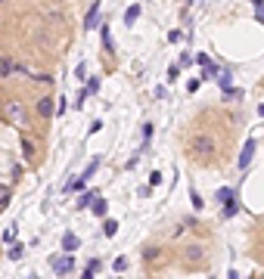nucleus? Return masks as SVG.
<instances>
[{"instance_id":"obj_16","label":"nucleus","mask_w":264,"mask_h":279,"mask_svg":"<svg viewBox=\"0 0 264 279\" xmlns=\"http://www.w3.org/2000/svg\"><path fill=\"white\" fill-rule=\"evenodd\" d=\"M137 19H140V4H131V7L125 10V25H128V28L137 25Z\"/></svg>"},{"instance_id":"obj_35","label":"nucleus","mask_w":264,"mask_h":279,"mask_svg":"<svg viewBox=\"0 0 264 279\" xmlns=\"http://www.w3.org/2000/svg\"><path fill=\"white\" fill-rule=\"evenodd\" d=\"M255 16H258V22H264V4H258V7H255Z\"/></svg>"},{"instance_id":"obj_40","label":"nucleus","mask_w":264,"mask_h":279,"mask_svg":"<svg viewBox=\"0 0 264 279\" xmlns=\"http://www.w3.org/2000/svg\"><path fill=\"white\" fill-rule=\"evenodd\" d=\"M28 279H38V276H28Z\"/></svg>"},{"instance_id":"obj_38","label":"nucleus","mask_w":264,"mask_h":279,"mask_svg":"<svg viewBox=\"0 0 264 279\" xmlns=\"http://www.w3.org/2000/svg\"><path fill=\"white\" fill-rule=\"evenodd\" d=\"M258 115H261V118H264V103H261V106H258Z\"/></svg>"},{"instance_id":"obj_21","label":"nucleus","mask_w":264,"mask_h":279,"mask_svg":"<svg viewBox=\"0 0 264 279\" xmlns=\"http://www.w3.org/2000/svg\"><path fill=\"white\" fill-rule=\"evenodd\" d=\"M115 233H118V220H106V223H103V236L112 239Z\"/></svg>"},{"instance_id":"obj_9","label":"nucleus","mask_w":264,"mask_h":279,"mask_svg":"<svg viewBox=\"0 0 264 279\" xmlns=\"http://www.w3.org/2000/svg\"><path fill=\"white\" fill-rule=\"evenodd\" d=\"M97 22H100V0H97V4H91V10H87V16H84V31H94Z\"/></svg>"},{"instance_id":"obj_5","label":"nucleus","mask_w":264,"mask_h":279,"mask_svg":"<svg viewBox=\"0 0 264 279\" xmlns=\"http://www.w3.org/2000/svg\"><path fill=\"white\" fill-rule=\"evenodd\" d=\"M53 112H56V103H53V97H50V93H47V97H41L38 103H34V115H38V118H53Z\"/></svg>"},{"instance_id":"obj_1","label":"nucleus","mask_w":264,"mask_h":279,"mask_svg":"<svg viewBox=\"0 0 264 279\" xmlns=\"http://www.w3.org/2000/svg\"><path fill=\"white\" fill-rule=\"evenodd\" d=\"M187 152H190V158H196L199 164H215L218 152H221L218 137L215 134H193L190 143H187Z\"/></svg>"},{"instance_id":"obj_39","label":"nucleus","mask_w":264,"mask_h":279,"mask_svg":"<svg viewBox=\"0 0 264 279\" xmlns=\"http://www.w3.org/2000/svg\"><path fill=\"white\" fill-rule=\"evenodd\" d=\"M252 4H255V7H258V4H264V0H252Z\"/></svg>"},{"instance_id":"obj_19","label":"nucleus","mask_w":264,"mask_h":279,"mask_svg":"<svg viewBox=\"0 0 264 279\" xmlns=\"http://www.w3.org/2000/svg\"><path fill=\"white\" fill-rule=\"evenodd\" d=\"M84 186H87V183H84L81 177H72V180H68V183H65V190H62V193H68V196H72V193H81V190H84Z\"/></svg>"},{"instance_id":"obj_10","label":"nucleus","mask_w":264,"mask_h":279,"mask_svg":"<svg viewBox=\"0 0 264 279\" xmlns=\"http://www.w3.org/2000/svg\"><path fill=\"white\" fill-rule=\"evenodd\" d=\"M78 248H81V239H78L75 233H65V236H62V251H65V254H75Z\"/></svg>"},{"instance_id":"obj_23","label":"nucleus","mask_w":264,"mask_h":279,"mask_svg":"<svg viewBox=\"0 0 264 279\" xmlns=\"http://www.w3.org/2000/svg\"><path fill=\"white\" fill-rule=\"evenodd\" d=\"M94 199H97V193H94V190H91V193H84V196L78 199V208H81V211H84V208H91V202H94Z\"/></svg>"},{"instance_id":"obj_20","label":"nucleus","mask_w":264,"mask_h":279,"mask_svg":"<svg viewBox=\"0 0 264 279\" xmlns=\"http://www.w3.org/2000/svg\"><path fill=\"white\" fill-rule=\"evenodd\" d=\"M22 254H25V245H19V242H13L10 251H7V257H10V260H22Z\"/></svg>"},{"instance_id":"obj_15","label":"nucleus","mask_w":264,"mask_h":279,"mask_svg":"<svg viewBox=\"0 0 264 279\" xmlns=\"http://www.w3.org/2000/svg\"><path fill=\"white\" fill-rule=\"evenodd\" d=\"M91 208H94V214H97V217H106V214H109V202H106L103 196H97V199L91 202Z\"/></svg>"},{"instance_id":"obj_42","label":"nucleus","mask_w":264,"mask_h":279,"mask_svg":"<svg viewBox=\"0 0 264 279\" xmlns=\"http://www.w3.org/2000/svg\"><path fill=\"white\" fill-rule=\"evenodd\" d=\"M68 279H72V276H68Z\"/></svg>"},{"instance_id":"obj_34","label":"nucleus","mask_w":264,"mask_h":279,"mask_svg":"<svg viewBox=\"0 0 264 279\" xmlns=\"http://www.w3.org/2000/svg\"><path fill=\"white\" fill-rule=\"evenodd\" d=\"M149 137H152V124H149V121H146V124H143V140H146V143H149Z\"/></svg>"},{"instance_id":"obj_22","label":"nucleus","mask_w":264,"mask_h":279,"mask_svg":"<svg viewBox=\"0 0 264 279\" xmlns=\"http://www.w3.org/2000/svg\"><path fill=\"white\" fill-rule=\"evenodd\" d=\"M112 270H115V273H125V270H128V257H125V254H118V257L112 260Z\"/></svg>"},{"instance_id":"obj_37","label":"nucleus","mask_w":264,"mask_h":279,"mask_svg":"<svg viewBox=\"0 0 264 279\" xmlns=\"http://www.w3.org/2000/svg\"><path fill=\"white\" fill-rule=\"evenodd\" d=\"M227 279H239V273H236V270H230V273H227Z\"/></svg>"},{"instance_id":"obj_8","label":"nucleus","mask_w":264,"mask_h":279,"mask_svg":"<svg viewBox=\"0 0 264 279\" xmlns=\"http://www.w3.org/2000/svg\"><path fill=\"white\" fill-rule=\"evenodd\" d=\"M196 62L202 65V74H205V78H215V74H218V65L211 62L208 53H196Z\"/></svg>"},{"instance_id":"obj_13","label":"nucleus","mask_w":264,"mask_h":279,"mask_svg":"<svg viewBox=\"0 0 264 279\" xmlns=\"http://www.w3.org/2000/svg\"><path fill=\"white\" fill-rule=\"evenodd\" d=\"M100 41H103V50H106V53H115V41H112L109 25H103V28H100Z\"/></svg>"},{"instance_id":"obj_4","label":"nucleus","mask_w":264,"mask_h":279,"mask_svg":"<svg viewBox=\"0 0 264 279\" xmlns=\"http://www.w3.org/2000/svg\"><path fill=\"white\" fill-rule=\"evenodd\" d=\"M4 115H7L13 124H28V109H25V103H19V100H10V103L4 106Z\"/></svg>"},{"instance_id":"obj_41","label":"nucleus","mask_w":264,"mask_h":279,"mask_svg":"<svg viewBox=\"0 0 264 279\" xmlns=\"http://www.w3.org/2000/svg\"><path fill=\"white\" fill-rule=\"evenodd\" d=\"M0 4H4V0H0Z\"/></svg>"},{"instance_id":"obj_43","label":"nucleus","mask_w":264,"mask_h":279,"mask_svg":"<svg viewBox=\"0 0 264 279\" xmlns=\"http://www.w3.org/2000/svg\"><path fill=\"white\" fill-rule=\"evenodd\" d=\"M261 223H264V220H261Z\"/></svg>"},{"instance_id":"obj_18","label":"nucleus","mask_w":264,"mask_h":279,"mask_svg":"<svg viewBox=\"0 0 264 279\" xmlns=\"http://www.w3.org/2000/svg\"><path fill=\"white\" fill-rule=\"evenodd\" d=\"M215 199H218V205H224V202H230V199H236V190H230V186H221V190L215 193Z\"/></svg>"},{"instance_id":"obj_36","label":"nucleus","mask_w":264,"mask_h":279,"mask_svg":"<svg viewBox=\"0 0 264 279\" xmlns=\"http://www.w3.org/2000/svg\"><path fill=\"white\" fill-rule=\"evenodd\" d=\"M81 279H97V273H94V270H87V267H84V273H81Z\"/></svg>"},{"instance_id":"obj_32","label":"nucleus","mask_w":264,"mask_h":279,"mask_svg":"<svg viewBox=\"0 0 264 279\" xmlns=\"http://www.w3.org/2000/svg\"><path fill=\"white\" fill-rule=\"evenodd\" d=\"M187 65H193V56L190 53H181V68H187Z\"/></svg>"},{"instance_id":"obj_7","label":"nucleus","mask_w":264,"mask_h":279,"mask_svg":"<svg viewBox=\"0 0 264 279\" xmlns=\"http://www.w3.org/2000/svg\"><path fill=\"white\" fill-rule=\"evenodd\" d=\"M140 254H143V260H146V264H152V267H158V260L165 257V251L158 248V245H143V251H140Z\"/></svg>"},{"instance_id":"obj_2","label":"nucleus","mask_w":264,"mask_h":279,"mask_svg":"<svg viewBox=\"0 0 264 279\" xmlns=\"http://www.w3.org/2000/svg\"><path fill=\"white\" fill-rule=\"evenodd\" d=\"M181 260L187 267H202L205 264V245H199V242H187V245L181 248Z\"/></svg>"},{"instance_id":"obj_27","label":"nucleus","mask_w":264,"mask_h":279,"mask_svg":"<svg viewBox=\"0 0 264 279\" xmlns=\"http://www.w3.org/2000/svg\"><path fill=\"white\" fill-rule=\"evenodd\" d=\"M190 202H193V208H196V211H202V205H205V202H202V196H199L196 190H190Z\"/></svg>"},{"instance_id":"obj_28","label":"nucleus","mask_w":264,"mask_h":279,"mask_svg":"<svg viewBox=\"0 0 264 279\" xmlns=\"http://www.w3.org/2000/svg\"><path fill=\"white\" fill-rule=\"evenodd\" d=\"M181 78V65H168V81H178Z\"/></svg>"},{"instance_id":"obj_29","label":"nucleus","mask_w":264,"mask_h":279,"mask_svg":"<svg viewBox=\"0 0 264 279\" xmlns=\"http://www.w3.org/2000/svg\"><path fill=\"white\" fill-rule=\"evenodd\" d=\"M181 37H184V31H178V28L168 31V41H171V44H181Z\"/></svg>"},{"instance_id":"obj_24","label":"nucleus","mask_w":264,"mask_h":279,"mask_svg":"<svg viewBox=\"0 0 264 279\" xmlns=\"http://www.w3.org/2000/svg\"><path fill=\"white\" fill-rule=\"evenodd\" d=\"M97 90H100V78H87V84H84V93H87V97H94Z\"/></svg>"},{"instance_id":"obj_31","label":"nucleus","mask_w":264,"mask_h":279,"mask_svg":"<svg viewBox=\"0 0 264 279\" xmlns=\"http://www.w3.org/2000/svg\"><path fill=\"white\" fill-rule=\"evenodd\" d=\"M187 90H190V93H196V90H202V81H199V78H193V81L187 84Z\"/></svg>"},{"instance_id":"obj_11","label":"nucleus","mask_w":264,"mask_h":279,"mask_svg":"<svg viewBox=\"0 0 264 279\" xmlns=\"http://www.w3.org/2000/svg\"><path fill=\"white\" fill-rule=\"evenodd\" d=\"M19 146H22L25 161H34V155H38V146H34V140H31V137H22V140H19Z\"/></svg>"},{"instance_id":"obj_3","label":"nucleus","mask_w":264,"mask_h":279,"mask_svg":"<svg viewBox=\"0 0 264 279\" xmlns=\"http://www.w3.org/2000/svg\"><path fill=\"white\" fill-rule=\"evenodd\" d=\"M50 264H53V273H56L59 279H68V276L75 273V264H78V260H75V254H59V257H53Z\"/></svg>"},{"instance_id":"obj_6","label":"nucleus","mask_w":264,"mask_h":279,"mask_svg":"<svg viewBox=\"0 0 264 279\" xmlns=\"http://www.w3.org/2000/svg\"><path fill=\"white\" fill-rule=\"evenodd\" d=\"M255 149H258V140H245L242 152H239V171H249V164L255 158Z\"/></svg>"},{"instance_id":"obj_17","label":"nucleus","mask_w":264,"mask_h":279,"mask_svg":"<svg viewBox=\"0 0 264 279\" xmlns=\"http://www.w3.org/2000/svg\"><path fill=\"white\" fill-rule=\"evenodd\" d=\"M10 74H16V59H0V78H10Z\"/></svg>"},{"instance_id":"obj_14","label":"nucleus","mask_w":264,"mask_h":279,"mask_svg":"<svg viewBox=\"0 0 264 279\" xmlns=\"http://www.w3.org/2000/svg\"><path fill=\"white\" fill-rule=\"evenodd\" d=\"M236 211H239V202H236V199H230V202H224V205H221V217H224V220L236 217Z\"/></svg>"},{"instance_id":"obj_33","label":"nucleus","mask_w":264,"mask_h":279,"mask_svg":"<svg viewBox=\"0 0 264 279\" xmlns=\"http://www.w3.org/2000/svg\"><path fill=\"white\" fill-rule=\"evenodd\" d=\"M158 183H162V174L152 171V174H149V186H158Z\"/></svg>"},{"instance_id":"obj_26","label":"nucleus","mask_w":264,"mask_h":279,"mask_svg":"<svg viewBox=\"0 0 264 279\" xmlns=\"http://www.w3.org/2000/svg\"><path fill=\"white\" fill-rule=\"evenodd\" d=\"M16 233H19L16 227H7V230H4V239H0V242H7V245H13V242H16Z\"/></svg>"},{"instance_id":"obj_12","label":"nucleus","mask_w":264,"mask_h":279,"mask_svg":"<svg viewBox=\"0 0 264 279\" xmlns=\"http://www.w3.org/2000/svg\"><path fill=\"white\" fill-rule=\"evenodd\" d=\"M215 78H218V87H221V90H230V87H233V71H230V68H218Z\"/></svg>"},{"instance_id":"obj_30","label":"nucleus","mask_w":264,"mask_h":279,"mask_svg":"<svg viewBox=\"0 0 264 279\" xmlns=\"http://www.w3.org/2000/svg\"><path fill=\"white\" fill-rule=\"evenodd\" d=\"M100 267H103V260H100V257H91V260H87V270H94V273H97Z\"/></svg>"},{"instance_id":"obj_25","label":"nucleus","mask_w":264,"mask_h":279,"mask_svg":"<svg viewBox=\"0 0 264 279\" xmlns=\"http://www.w3.org/2000/svg\"><path fill=\"white\" fill-rule=\"evenodd\" d=\"M97 167H100V158H94V161H91V164H87V171H84V174H81V180H84V183H87V180H91V177H94V174H97Z\"/></svg>"}]
</instances>
